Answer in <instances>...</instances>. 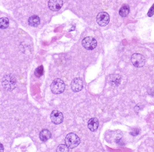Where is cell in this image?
<instances>
[{
  "label": "cell",
  "instance_id": "obj_11",
  "mask_svg": "<svg viewBox=\"0 0 154 152\" xmlns=\"http://www.w3.org/2000/svg\"><path fill=\"white\" fill-rule=\"evenodd\" d=\"M99 124V121L96 118H90L88 123V128L91 131H96L98 129Z\"/></svg>",
  "mask_w": 154,
  "mask_h": 152
},
{
  "label": "cell",
  "instance_id": "obj_7",
  "mask_svg": "<svg viewBox=\"0 0 154 152\" xmlns=\"http://www.w3.org/2000/svg\"><path fill=\"white\" fill-rule=\"evenodd\" d=\"M51 121L55 125H58L62 124L63 121V115L61 112L58 110H53L50 115Z\"/></svg>",
  "mask_w": 154,
  "mask_h": 152
},
{
  "label": "cell",
  "instance_id": "obj_6",
  "mask_svg": "<svg viewBox=\"0 0 154 152\" xmlns=\"http://www.w3.org/2000/svg\"><path fill=\"white\" fill-rule=\"evenodd\" d=\"M110 16L106 12H101L98 14L96 17V22L100 26H107L110 21Z\"/></svg>",
  "mask_w": 154,
  "mask_h": 152
},
{
  "label": "cell",
  "instance_id": "obj_2",
  "mask_svg": "<svg viewBox=\"0 0 154 152\" xmlns=\"http://www.w3.org/2000/svg\"><path fill=\"white\" fill-rule=\"evenodd\" d=\"M65 143L69 149H73L77 147L80 144V139L76 134L70 133L66 136Z\"/></svg>",
  "mask_w": 154,
  "mask_h": 152
},
{
  "label": "cell",
  "instance_id": "obj_5",
  "mask_svg": "<svg viewBox=\"0 0 154 152\" xmlns=\"http://www.w3.org/2000/svg\"><path fill=\"white\" fill-rule=\"evenodd\" d=\"M82 45L87 50H93L96 47L97 41L96 39L92 36H87L82 40Z\"/></svg>",
  "mask_w": 154,
  "mask_h": 152
},
{
  "label": "cell",
  "instance_id": "obj_20",
  "mask_svg": "<svg viewBox=\"0 0 154 152\" xmlns=\"http://www.w3.org/2000/svg\"><path fill=\"white\" fill-rule=\"evenodd\" d=\"M4 147L2 144H1V152H4Z\"/></svg>",
  "mask_w": 154,
  "mask_h": 152
},
{
  "label": "cell",
  "instance_id": "obj_4",
  "mask_svg": "<svg viewBox=\"0 0 154 152\" xmlns=\"http://www.w3.org/2000/svg\"><path fill=\"white\" fill-rule=\"evenodd\" d=\"M132 63L135 67L141 68L145 63V58L140 53L133 54L131 58Z\"/></svg>",
  "mask_w": 154,
  "mask_h": 152
},
{
  "label": "cell",
  "instance_id": "obj_18",
  "mask_svg": "<svg viewBox=\"0 0 154 152\" xmlns=\"http://www.w3.org/2000/svg\"><path fill=\"white\" fill-rule=\"evenodd\" d=\"M154 14V4L151 6L150 9L149 10L147 13V15L148 17H151Z\"/></svg>",
  "mask_w": 154,
  "mask_h": 152
},
{
  "label": "cell",
  "instance_id": "obj_12",
  "mask_svg": "<svg viewBox=\"0 0 154 152\" xmlns=\"http://www.w3.org/2000/svg\"><path fill=\"white\" fill-rule=\"evenodd\" d=\"M52 137V134L49 130L43 129L39 133V139L42 142H45L48 141Z\"/></svg>",
  "mask_w": 154,
  "mask_h": 152
},
{
  "label": "cell",
  "instance_id": "obj_10",
  "mask_svg": "<svg viewBox=\"0 0 154 152\" xmlns=\"http://www.w3.org/2000/svg\"><path fill=\"white\" fill-rule=\"evenodd\" d=\"M108 82L113 86H118L121 82V77L118 74H111L108 76Z\"/></svg>",
  "mask_w": 154,
  "mask_h": 152
},
{
  "label": "cell",
  "instance_id": "obj_8",
  "mask_svg": "<svg viewBox=\"0 0 154 152\" xmlns=\"http://www.w3.org/2000/svg\"><path fill=\"white\" fill-rule=\"evenodd\" d=\"M71 89L74 92H79L83 88V81L81 78L76 77L73 80L71 84Z\"/></svg>",
  "mask_w": 154,
  "mask_h": 152
},
{
  "label": "cell",
  "instance_id": "obj_1",
  "mask_svg": "<svg viewBox=\"0 0 154 152\" xmlns=\"http://www.w3.org/2000/svg\"><path fill=\"white\" fill-rule=\"evenodd\" d=\"M1 83L4 89L7 91H12L16 88L17 80L14 75L7 74L2 78Z\"/></svg>",
  "mask_w": 154,
  "mask_h": 152
},
{
  "label": "cell",
  "instance_id": "obj_14",
  "mask_svg": "<svg viewBox=\"0 0 154 152\" xmlns=\"http://www.w3.org/2000/svg\"><path fill=\"white\" fill-rule=\"evenodd\" d=\"M130 7L127 4H124L119 10V14L121 17H126L130 13Z\"/></svg>",
  "mask_w": 154,
  "mask_h": 152
},
{
  "label": "cell",
  "instance_id": "obj_3",
  "mask_svg": "<svg viewBox=\"0 0 154 152\" xmlns=\"http://www.w3.org/2000/svg\"><path fill=\"white\" fill-rule=\"evenodd\" d=\"M65 89V84L62 80L56 78L52 82L51 90L52 93L54 94H58L64 92Z\"/></svg>",
  "mask_w": 154,
  "mask_h": 152
},
{
  "label": "cell",
  "instance_id": "obj_15",
  "mask_svg": "<svg viewBox=\"0 0 154 152\" xmlns=\"http://www.w3.org/2000/svg\"><path fill=\"white\" fill-rule=\"evenodd\" d=\"M9 19L6 17H2L0 18V28L1 29H5L9 26Z\"/></svg>",
  "mask_w": 154,
  "mask_h": 152
},
{
  "label": "cell",
  "instance_id": "obj_9",
  "mask_svg": "<svg viewBox=\"0 0 154 152\" xmlns=\"http://www.w3.org/2000/svg\"><path fill=\"white\" fill-rule=\"evenodd\" d=\"M48 6L51 10L58 11L63 6V1L62 0H50Z\"/></svg>",
  "mask_w": 154,
  "mask_h": 152
},
{
  "label": "cell",
  "instance_id": "obj_17",
  "mask_svg": "<svg viewBox=\"0 0 154 152\" xmlns=\"http://www.w3.org/2000/svg\"><path fill=\"white\" fill-rule=\"evenodd\" d=\"M69 149L66 145L60 144L56 148V152H69Z\"/></svg>",
  "mask_w": 154,
  "mask_h": 152
},
{
  "label": "cell",
  "instance_id": "obj_16",
  "mask_svg": "<svg viewBox=\"0 0 154 152\" xmlns=\"http://www.w3.org/2000/svg\"><path fill=\"white\" fill-rule=\"evenodd\" d=\"M44 67H43V66L41 65V66H39L35 69L34 74L36 77L39 78L41 76H43V74H44Z\"/></svg>",
  "mask_w": 154,
  "mask_h": 152
},
{
  "label": "cell",
  "instance_id": "obj_13",
  "mask_svg": "<svg viewBox=\"0 0 154 152\" xmlns=\"http://www.w3.org/2000/svg\"><path fill=\"white\" fill-rule=\"evenodd\" d=\"M41 22L40 18L37 15H34L29 17L28 20V23L30 26L33 27H35L39 25Z\"/></svg>",
  "mask_w": 154,
  "mask_h": 152
},
{
  "label": "cell",
  "instance_id": "obj_19",
  "mask_svg": "<svg viewBox=\"0 0 154 152\" xmlns=\"http://www.w3.org/2000/svg\"><path fill=\"white\" fill-rule=\"evenodd\" d=\"M140 133V130L137 128H134L130 132V134L133 136H135L138 135Z\"/></svg>",
  "mask_w": 154,
  "mask_h": 152
}]
</instances>
